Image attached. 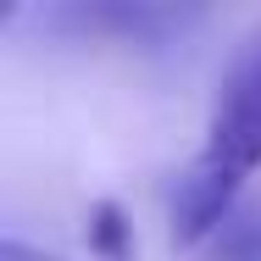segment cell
I'll return each mask as SVG.
<instances>
[{"mask_svg":"<svg viewBox=\"0 0 261 261\" xmlns=\"http://www.w3.org/2000/svg\"><path fill=\"white\" fill-rule=\"evenodd\" d=\"M256 172H261V28L233 50L206 117V139L195 161L178 172L172 239L178 245L217 239L222 222L239 211V195Z\"/></svg>","mask_w":261,"mask_h":261,"instance_id":"obj_1","label":"cell"},{"mask_svg":"<svg viewBox=\"0 0 261 261\" xmlns=\"http://www.w3.org/2000/svg\"><path fill=\"white\" fill-rule=\"evenodd\" d=\"M45 28L72 34V39H106V45H139L161 50L172 39H184L206 11L200 6H150V0H72V6H45L34 11Z\"/></svg>","mask_w":261,"mask_h":261,"instance_id":"obj_2","label":"cell"},{"mask_svg":"<svg viewBox=\"0 0 261 261\" xmlns=\"http://www.w3.org/2000/svg\"><path fill=\"white\" fill-rule=\"evenodd\" d=\"M89 250L100 261H128L134 256V222L117 200H95L89 206Z\"/></svg>","mask_w":261,"mask_h":261,"instance_id":"obj_3","label":"cell"},{"mask_svg":"<svg viewBox=\"0 0 261 261\" xmlns=\"http://www.w3.org/2000/svg\"><path fill=\"white\" fill-rule=\"evenodd\" d=\"M0 261H61V256H45V250L22 245L17 233H6V239H0Z\"/></svg>","mask_w":261,"mask_h":261,"instance_id":"obj_4","label":"cell"}]
</instances>
